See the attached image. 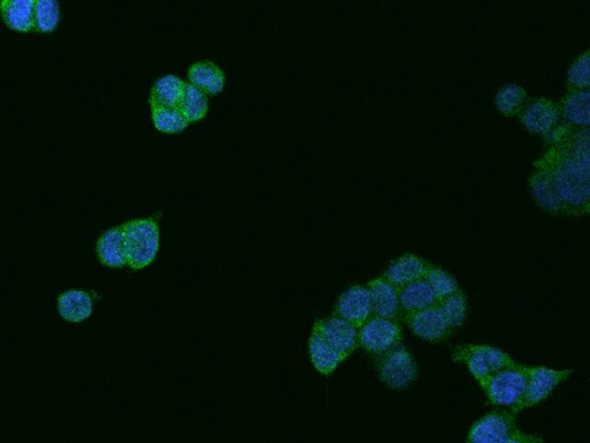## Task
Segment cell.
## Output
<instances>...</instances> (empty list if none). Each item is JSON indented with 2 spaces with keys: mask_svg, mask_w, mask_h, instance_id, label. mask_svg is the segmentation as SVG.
<instances>
[{
  "mask_svg": "<svg viewBox=\"0 0 590 443\" xmlns=\"http://www.w3.org/2000/svg\"><path fill=\"white\" fill-rule=\"evenodd\" d=\"M547 140L550 148L534 163L548 176L565 215L582 216L590 210L589 129L559 124Z\"/></svg>",
  "mask_w": 590,
  "mask_h": 443,
  "instance_id": "cell-1",
  "label": "cell"
},
{
  "mask_svg": "<svg viewBox=\"0 0 590 443\" xmlns=\"http://www.w3.org/2000/svg\"><path fill=\"white\" fill-rule=\"evenodd\" d=\"M528 369L529 366L516 363L487 375L478 382L491 404L509 408L519 414L518 408L527 386Z\"/></svg>",
  "mask_w": 590,
  "mask_h": 443,
  "instance_id": "cell-2",
  "label": "cell"
},
{
  "mask_svg": "<svg viewBox=\"0 0 590 443\" xmlns=\"http://www.w3.org/2000/svg\"><path fill=\"white\" fill-rule=\"evenodd\" d=\"M127 266L143 269L153 264L160 250V227L154 219H136L123 227Z\"/></svg>",
  "mask_w": 590,
  "mask_h": 443,
  "instance_id": "cell-3",
  "label": "cell"
},
{
  "mask_svg": "<svg viewBox=\"0 0 590 443\" xmlns=\"http://www.w3.org/2000/svg\"><path fill=\"white\" fill-rule=\"evenodd\" d=\"M452 360L465 364L476 381L517 363L503 350L487 344L459 345L452 352Z\"/></svg>",
  "mask_w": 590,
  "mask_h": 443,
  "instance_id": "cell-4",
  "label": "cell"
},
{
  "mask_svg": "<svg viewBox=\"0 0 590 443\" xmlns=\"http://www.w3.org/2000/svg\"><path fill=\"white\" fill-rule=\"evenodd\" d=\"M377 372L385 386L402 390L418 378L419 367L411 352L399 345L378 358Z\"/></svg>",
  "mask_w": 590,
  "mask_h": 443,
  "instance_id": "cell-5",
  "label": "cell"
},
{
  "mask_svg": "<svg viewBox=\"0 0 590 443\" xmlns=\"http://www.w3.org/2000/svg\"><path fill=\"white\" fill-rule=\"evenodd\" d=\"M402 341L403 328L397 320L372 317L359 328V347L370 355L387 354Z\"/></svg>",
  "mask_w": 590,
  "mask_h": 443,
  "instance_id": "cell-6",
  "label": "cell"
},
{
  "mask_svg": "<svg viewBox=\"0 0 590 443\" xmlns=\"http://www.w3.org/2000/svg\"><path fill=\"white\" fill-rule=\"evenodd\" d=\"M517 412L494 410L474 423L466 443H503L518 430Z\"/></svg>",
  "mask_w": 590,
  "mask_h": 443,
  "instance_id": "cell-7",
  "label": "cell"
},
{
  "mask_svg": "<svg viewBox=\"0 0 590 443\" xmlns=\"http://www.w3.org/2000/svg\"><path fill=\"white\" fill-rule=\"evenodd\" d=\"M573 374L572 370L557 371L543 366H529L528 381L518 412L536 407L546 401L557 386Z\"/></svg>",
  "mask_w": 590,
  "mask_h": 443,
  "instance_id": "cell-8",
  "label": "cell"
},
{
  "mask_svg": "<svg viewBox=\"0 0 590 443\" xmlns=\"http://www.w3.org/2000/svg\"><path fill=\"white\" fill-rule=\"evenodd\" d=\"M403 320L416 336L428 342H444L455 332L437 304L422 311L406 313Z\"/></svg>",
  "mask_w": 590,
  "mask_h": 443,
  "instance_id": "cell-9",
  "label": "cell"
},
{
  "mask_svg": "<svg viewBox=\"0 0 590 443\" xmlns=\"http://www.w3.org/2000/svg\"><path fill=\"white\" fill-rule=\"evenodd\" d=\"M518 116L529 132L542 134L546 138L562 118L558 105L547 97H536L526 102Z\"/></svg>",
  "mask_w": 590,
  "mask_h": 443,
  "instance_id": "cell-10",
  "label": "cell"
},
{
  "mask_svg": "<svg viewBox=\"0 0 590 443\" xmlns=\"http://www.w3.org/2000/svg\"><path fill=\"white\" fill-rule=\"evenodd\" d=\"M314 333L319 334L340 356L349 358L359 347V329L350 322L334 317L317 321Z\"/></svg>",
  "mask_w": 590,
  "mask_h": 443,
  "instance_id": "cell-11",
  "label": "cell"
},
{
  "mask_svg": "<svg viewBox=\"0 0 590 443\" xmlns=\"http://www.w3.org/2000/svg\"><path fill=\"white\" fill-rule=\"evenodd\" d=\"M336 317L350 322L358 329L373 317L372 298L366 285H353L339 297Z\"/></svg>",
  "mask_w": 590,
  "mask_h": 443,
  "instance_id": "cell-12",
  "label": "cell"
},
{
  "mask_svg": "<svg viewBox=\"0 0 590 443\" xmlns=\"http://www.w3.org/2000/svg\"><path fill=\"white\" fill-rule=\"evenodd\" d=\"M430 266L428 261L418 255L405 254L393 261L382 277L393 287L400 289L407 284L425 279Z\"/></svg>",
  "mask_w": 590,
  "mask_h": 443,
  "instance_id": "cell-13",
  "label": "cell"
},
{
  "mask_svg": "<svg viewBox=\"0 0 590 443\" xmlns=\"http://www.w3.org/2000/svg\"><path fill=\"white\" fill-rule=\"evenodd\" d=\"M370 298H372L373 317L397 320L400 313L398 289L391 283L376 277L367 284Z\"/></svg>",
  "mask_w": 590,
  "mask_h": 443,
  "instance_id": "cell-14",
  "label": "cell"
},
{
  "mask_svg": "<svg viewBox=\"0 0 590 443\" xmlns=\"http://www.w3.org/2000/svg\"><path fill=\"white\" fill-rule=\"evenodd\" d=\"M589 104V89L569 88L562 99L561 105H558L559 111H561V117L565 120V124L574 127H586V129H589Z\"/></svg>",
  "mask_w": 590,
  "mask_h": 443,
  "instance_id": "cell-15",
  "label": "cell"
},
{
  "mask_svg": "<svg viewBox=\"0 0 590 443\" xmlns=\"http://www.w3.org/2000/svg\"><path fill=\"white\" fill-rule=\"evenodd\" d=\"M60 317L72 324L86 321L93 314L92 296L82 290H68L59 296L57 302Z\"/></svg>",
  "mask_w": 590,
  "mask_h": 443,
  "instance_id": "cell-16",
  "label": "cell"
},
{
  "mask_svg": "<svg viewBox=\"0 0 590 443\" xmlns=\"http://www.w3.org/2000/svg\"><path fill=\"white\" fill-rule=\"evenodd\" d=\"M188 79L204 94H219L225 86L224 71L211 60H199L192 64L188 70Z\"/></svg>",
  "mask_w": 590,
  "mask_h": 443,
  "instance_id": "cell-17",
  "label": "cell"
},
{
  "mask_svg": "<svg viewBox=\"0 0 590 443\" xmlns=\"http://www.w3.org/2000/svg\"><path fill=\"white\" fill-rule=\"evenodd\" d=\"M97 255L102 264L111 268L127 265L123 229L111 228L104 232L97 242Z\"/></svg>",
  "mask_w": 590,
  "mask_h": 443,
  "instance_id": "cell-18",
  "label": "cell"
},
{
  "mask_svg": "<svg viewBox=\"0 0 590 443\" xmlns=\"http://www.w3.org/2000/svg\"><path fill=\"white\" fill-rule=\"evenodd\" d=\"M528 182L537 205L549 214L565 215L562 200L559 199L550 179L542 170L535 168Z\"/></svg>",
  "mask_w": 590,
  "mask_h": 443,
  "instance_id": "cell-19",
  "label": "cell"
},
{
  "mask_svg": "<svg viewBox=\"0 0 590 443\" xmlns=\"http://www.w3.org/2000/svg\"><path fill=\"white\" fill-rule=\"evenodd\" d=\"M185 82L177 75L166 74L158 78L151 89L150 104L154 108H178L183 97Z\"/></svg>",
  "mask_w": 590,
  "mask_h": 443,
  "instance_id": "cell-20",
  "label": "cell"
},
{
  "mask_svg": "<svg viewBox=\"0 0 590 443\" xmlns=\"http://www.w3.org/2000/svg\"><path fill=\"white\" fill-rule=\"evenodd\" d=\"M400 311L413 313L437 304L433 290L425 279L412 282L398 289Z\"/></svg>",
  "mask_w": 590,
  "mask_h": 443,
  "instance_id": "cell-21",
  "label": "cell"
},
{
  "mask_svg": "<svg viewBox=\"0 0 590 443\" xmlns=\"http://www.w3.org/2000/svg\"><path fill=\"white\" fill-rule=\"evenodd\" d=\"M35 0H3L0 12L6 25L19 32H30L34 28Z\"/></svg>",
  "mask_w": 590,
  "mask_h": 443,
  "instance_id": "cell-22",
  "label": "cell"
},
{
  "mask_svg": "<svg viewBox=\"0 0 590 443\" xmlns=\"http://www.w3.org/2000/svg\"><path fill=\"white\" fill-rule=\"evenodd\" d=\"M309 354L315 369L324 375L334 373L345 360L319 334L314 332L309 340Z\"/></svg>",
  "mask_w": 590,
  "mask_h": 443,
  "instance_id": "cell-23",
  "label": "cell"
},
{
  "mask_svg": "<svg viewBox=\"0 0 590 443\" xmlns=\"http://www.w3.org/2000/svg\"><path fill=\"white\" fill-rule=\"evenodd\" d=\"M527 100L526 90L514 82H509L501 88L495 97L496 108L501 114L513 117L519 114Z\"/></svg>",
  "mask_w": 590,
  "mask_h": 443,
  "instance_id": "cell-24",
  "label": "cell"
},
{
  "mask_svg": "<svg viewBox=\"0 0 590 443\" xmlns=\"http://www.w3.org/2000/svg\"><path fill=\"white\" fill-rule=\"evenodd\" d=\"M208 108L207 95L192 84H186L178 109L188 122H199L207 115Z\"/></svg>",
  "mask_w": 590,
  "mask_h": 443,
  "instance_id": "cell-25",
  "label": "cell"
},
{
  "mask_svg": "<svg viewBox=\"0 0 590 443\" xmlns=\"http://www.w3.org/2000/svg\"><path fill=\"white\" fill-rule=\"evenodd\" d=\"M437 305L450 327L455 330L463 326L467 318L468 304L467 297L463 291L459 290L448 297L438 300Z\"/></svg>",
  "mask_w": 590,
  "mask_h": 443,
  "instance_id": "cell-26",
  "label": "cell"
},
{
  "mask_svg": "<svg viewBox=\"0 0 590 443\" xmlns=\"http://www.w3.org/2000/svg\"><path fill=\"white\" fill-rule=\"evenodd\" d=\"M60 20V5L56 0H35L34 28L42 33L55 30Z\"/></svg>",
  "mask_w": 590,
  "mask_h": 443,
  "instance_id": "cell-27",
  "label": "cell"
},
{
  "mask_svg": "<svg viewBox=\"0 0 590 443\" xmlns=\"http://www.w3.org/2000/svg\"><path fill=\"white\" fill-rule=\"evenodd\" d=\"M425 280L429 284L430 289L433 290L437 302L460 290L455 277L441 267L430 266Z\"/></svg>",
  "mask_w": 590,
  "mask_h": 443,
  "instance_id": "cell-28",
  "label": "cell"
},
{
  "mask_svg": "<svg viewBox=\"0 0 590 443\" xmlns=\"http://www.w3.org/2000/svg\"><path fill=\"white\" fill-rule=\"evenodd\" d=\"M153 122L156 129L164 133L181 132L189 124L178 108H154Z\"/></svg>",
  "mask_w": 590,
  "mask_h": 443,
  "instance_id": "cell-29",
  "label": "cell"
},
{
  "mask_svg": "<svg viewBox=\"0 0 590 443\" xmlns=\"http://www.w3.org/2000/svg\"><path fill=\"white\" fill-rule=\"evenodd\" d=\"M589 50L582 52L570 66L567 72V84L571 89H589Z\"/></svg>",
  "mask_w": 590,
  "mask_h": 443,
  "instance_id": "cell-30",
  "label": "cell"
},
{
  "mask_svg": "<svg viewBox=\"0 0 590 443\" xmlns=\"http://www.w3.org/2000/svg\"><path fill=\"white\" fill-rule=\"evenodd\" d=\"M503 443H543V439L540 435L527 434L517 430Z\"/></svg>",
  "mask_w": 590,
  "mask_h": 443,
  "instance_id": "cell-31",
  "label": "cell"
}]
</instances>
